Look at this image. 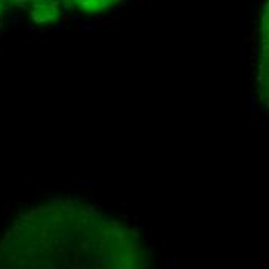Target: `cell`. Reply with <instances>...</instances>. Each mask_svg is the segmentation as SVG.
I'll list each match as a JSON object with an SVG mask.
<instances>
[{
	"label": "cell",
	"instance_id": "1",
	"mask_svg": "<svg viewBox=\"0 0 269 269\" xmlns=\"http://www.w3.org/2000/svg\"><path fill=\"white\" fill-rule=\"evenodd\" d=\"M258 85L261 96L269 101V0L263 6L261 16V53L258 68Z\"/></svg>",
	"mask_w": 269,
	"mask_h": 269
}]
</instances>
